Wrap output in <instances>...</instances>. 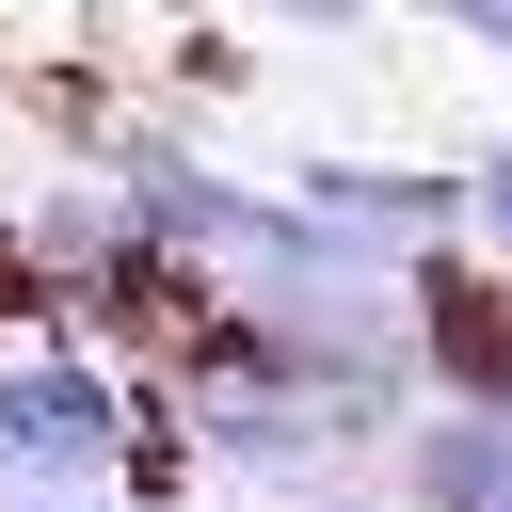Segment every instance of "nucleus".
Returning <instances> with one entry per match:
<instances>
[{"label": "nucleus", "instance_id": "1", "mask_svg": "<svg viewBox=\"0 0 512 512\" xmlns=\"http://www.w3.org/2000/svg\"><path fill=\"white\" fill-rule=\"evenodd\" d=\"M160 432H144V384L80 336H32L0 352V480L16 496H96V480H144Z\"/></svg>", "mask_w": 512, "mask_h": 512}, {"label": "nucleus", "instance_id": "2", "mask_svg": "<svg viewBox=\"0 0 512 512\" xmlns=\"http://www.w3.org/2000/svg\"><path fill=\"white\" fill-rule=\"evenodd\" d=\"M368 480H400V512H512V400H432V416H400Z\"/></svg>", "mask_w": 512, "mask_h": 512}, {"label": "nucleus", "instance_id": "3", "mask_svg": "<svg viewBox=\"0 0 512 512\" xmlns=\"http://www.w3.org/2000/svg\"><path fill=\"white\" fill-rule=\"evenodd\" d=\"M464 256H496V272H512V144H480V160H464Z\"/></svg>", "mask_w": 512, "mask_h": 512}, {"label": "nucleus", "instance_id": "4", "mask_svg": "<svg viewBox=\"0 0 512 512\" xmlns=\"http://www.w3.org/2000/svg\"><path fill=\"white\" fill-rule=\"evenodd\" d=\"M416 16H448L464 48H512V0H416Z\"/></svg>", "mask_w": 512, "mask_h": 512}, {"label": "nucleus", "instance_id": "5", "mask_svg": "<svg viewBox=\"0 0 512 512\" xmlns=\"http://www.w3.org/2000/svg\"><path fill=\"white\" fill-rule=\"evenodd\" d=\"M272 32H368V0H256Z\"/></svg>", "mask_w": 512, "mask_h": 512}, {"label": "nucleus", "instance_id": "6", "mask_svg": "<svg viewBox=\"0 0 512 512\" xmlns=\"http://www.w3.org/2000/svg\"><path fill=\"white\" fill-rule=\"evenodd\" d=\"M16 512H128V480H96V496H16Z\"/></svg>", "mask_w": 512, "mask_h": 512}]
</instances>
